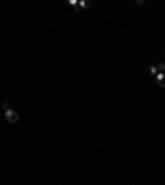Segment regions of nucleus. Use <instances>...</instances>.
<instances>
[{
  "label": "nucleus",
  "instance_id": "1",
  "mask_svg": "<svg viewBox=\"0 0 165 185\" xmlns=\"http://www.w3.org/2000/svg\"><path fill=\"white\" fill-rule=\"evenodd\" d=\"M5 119H7L9 122H12V124H15V122L18 121V114L15 113V111L9 109V111H5Z\"/></svg>",
  "mask_w": 165,
  "mask_h": 185
},
{
  "label": "nucleus",
  "instance_id": "6",
  "mask_svg": "<svg viewBox=\"0 0 165 185\" xmlns=\"http://www.w3.org/2000/svg\"><path fill=\"white\" fill-rule=\"evenodd\" d=\"M9 106H10V104H9V102H2V108H3V109H5V111H9V109H10V108H9Z\"/></svg>",
  "mask_w": 165,
  "mask_h": 185
},
{
  "label": "nucleus",
  "instance_id": "3",
  "mask_svg": "<svg viewBox=\"0 0 165 185\" xmlns=\"http://www.w3.org/2000/svg\"><path fill=\"white\" fill-rule=\"evenodd\" d=\"M147 73H149V75H154V76H157V75H159V73H157V68H155V66L147 68Z\"/></svg>",
  "mask_w": 165,
  "mask_h": 185
},
{
  "label": "nucleus",
  "instance_id": "5",
  "mask_svg": "<svg viewBox=\"0 0 165 185\" xmlns=\"http://www.w3.org/2000/svg\"><path fill=\"white\" fill-rule=\"evenodd\" d=\"M79 5H81L83 9H89V7H91V2H81Z\"/></svg>",
  "mask_w": 165,
  "mask_h": 185
},
{
  "label": "nucleus",
  "instance_id": "4",
  "mask_svg": "<svg viewBox=\"0 0 165 185\" xmlns=\"http://www.w3.org/2000/svg\"><path fill=\"white\" fill-rule=\"evenodd\" d=\"M155 68H157V73H163L165 65H163V63H157V65H155Z\"/></svg>",
  "mask_w": 165,
  "mask_h": 185
},
{
  "label": "nucleus",
  "instance_id": "2",
  "mask_svg": "<svg viewBox=\"0 0 165 185\" xmlns=\"http://www.w3.org/2000/svg\"><path fill=\"white\" fill-rule=\"evenodd\" d=\"M155 81L159 86H162V88H165V75L163 73H159V75L155 76Z\"/></svg>",
  "mask_w": 165,
  "mask_h": 185
}]
</instances>
